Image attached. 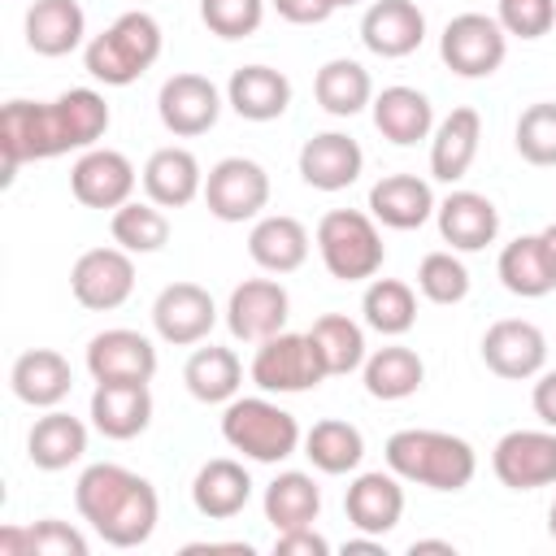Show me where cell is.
Masks as SVG:
<instances>
[{"label":"cell","mask_w":556,"mask_h":556,"mask_svg":"<svg viewBox=\"0 0 556 556\" xmlns=\"http://www.w3.org/2000/svg\"><path fill=\"white\" fill-rule=\"evenodd\" d=\"M556 22V0H500V26L517 39H539Z\"/></svg>","instance_id":"bcb514c9"},{"label":"cell","mask_w":556,"mask_h":556,"mask_svg":"<svg viewBox=\"0 0 556 556\" xmlns=\"http://www.w3.org/2000/svg\"><path fill=\"white\" fill-rule=\"evenodd\" d=\"M83 452H87V426H83L78 417L61 413V408H48V413L30 426V434H26V456H30V465H35V469H48V473L70 469Z\"/></svg>","instance_id":"1f68e13d"},{"label":"cell","mask_w":556,"mask_h":556,"mask_svg":"<svg viewBox=\"0 0 556 556\" xmlns=\"http://www.w3.org/2000/svg\"><path fill=\"white\" fill-rule=\"evenodd\" d=\"M491 469L513 491L552 486L556 482V430L552 426L547 430H508L491 452Z\"/></svg>","instance_id":"8fae6325"},{"label":"cell","mask_w":556,"mask_h":556,"mask_svg":"<svg viewBox=\"0 0 556 556\" xmlns=\"http://www.w3.org/2000/svg\"><path fill=\"white\" fill-rule=\"evenodd\" d=\"M361 165H365V152L352 135H339V130H321L313 139H304L300 148V178L313 187V191H343L361 178Z\"/></svg>","instance_id":"ac0fdd59"},{"label":"cell","mask_w":556,"mask_h":556,"mask_svg":"<svg viewBox=\"0 0 556 556\" xmlns=\"http://www.w3.org/2000/svg\"><path fill=\"white\" fill-rule=\"evenodd\" d=\"M421 552H443V556H452L456 547H452L447 539H413V543H408V556H421Z\"/></svg>","instance_id":"f5cc1de1"},{"label":"cell","mask_w":556,"mask_h":556,"mask_svg":"<svg viewBox=\"0 0 556 556\" xmlns=\"http://www.w3.org/2000/svg\"><path fill=\"white\" fill-rule=\"evenodd\" d=\"M434 191L417 174H387L369 187V217L391 230H417L434 213Z\"/></svg>","instance_id":"7402d4cb"},{"label":"cell","mask_w":556,"mask_h":556,"mask_svg":"<svg viewBox=\"0 0 556 556\" xmlns=\"http://www.w3.org/2000/svg\"><path fill=\"white\" fill-rule=\"evenodd\" d=\"M74 200L87 208H122L135 195V165L126 152L113 148H87L70 169Z\"/></svg>","instance_id":"9a60e30c"},{"label":"cell","mask_w":556,"mask_h":556,"mask_svg":"<svg viewBox=\"0 0 556 556\" xmlns=\"http://www.w3.org/2000/svg\"><path fill=\"white\" fill-rule=\"evenodd\" d=\"M348 521L356 534H391L404 517V486H400V473H382V469H369L361 473L352 486H348Z\"/></svg>","instance_id":"d6986e66"},{"label":"cell","mask_w":556,"mask_h":556,"mask_svg":"<svg viewBox=\"0 0 556 556\" xmlns=\"http://www.w3.org/2000/svg\"><path fill=\"white\" fill-rule=\"evenodd\" d=\"M361 39L374 56H408L426 39V17L413 0H374L361 17Z\"/></svg>","instance_id":"ffe728a7"},{"label":"cell","mask_w":556,"mask_h":556,"mask_svg":"<svg viewBox=\"0 0 556 556\" xmlns=\"http://www.w3.org/2000/svg\"><path fill=\"white\" fill-rule=\"evenodd\" d=\"M9 382H13V395L22 404H30V408H56L70 395V387H74V369H70V361L61 352L30 348V352H22L13 361Z\"/></svg>","instance_id":"484cf974"},{"label":"cell","mask_w":556,"mask_h":556,"mask_svg":"<svg viewBox=\"0 0 556 556\" xmlns=\"http://www.w3.org/2000/svg\"><path fill=\"white\" fill-rule=\"evenodd\" d=\"M304 456L321 469V473H352L365 456V434L352 421L326 417L304 434Z\"/></svg>","instance_id":"74e56055"},{"label":"cell","mask_w":556,"mask_h":556,"mask_svg":"<svg viewBox=\"0 0 556 556\" xmlns=\"http://www.w3.org/2000/svg\"><path fill=\"white\" fill-rule=\"evenodd\" d=\"M39 100H9L0 109V156H4V174L0 182L9 187L17 178V169L26 161H39V126H35Z\"/></svg>","instance_id":"ab89813d"},{"label":"cell","mask_w":556,"mask_h":556,"mask_svg":"<svg viewBox=\"0 0 556 556\" xmlns=\"http://www.w3.org/2000/svg\"><path fill=\"white\" fill-rule=\"evenodd\" d=\"M248 252L265 274H291L308 261V230H304V222H295L287 213H269L252 226Z\"/></svg>","instance_id":"f546056e"},{"label":"cell","mask_w":556,"mask_h":556,"mask_svg":"<svg viewBox=\"0 0 556 556\" xmlns=\"http://www.w3.org/2000/svg\"><path fill=\"white\" fill-rule=\"evenodd\" d=\"M87 374L96 382H152L156 374V348L139 330H100L87 343Z\"/></svg>","instance_id":"2e32d148"},{"label":"cell","mask_w":556,"mask_h":556,"mask_svg":"<svg viewBox=\"0 0 556 556\" xmlns=\"http://www.w3.org/2000/svg\"><path fill=\"white\" fill-rule=\"evenodd\" d=\"M74 504H78L83 521H91V530L109 547L148 543L156 530V517H161V500H156L152 482L130 473L126 465H109V460L87 465L78 473Z\"/></svg>","instance_id":"6da1fadb"},{"label":"cell","mask_w":556,"mask_h":556,"mask_svg":"<svg viewBox=\"0 0 556 556\" xmlns=\"http://www.w3.org/2000/svg\"><path fill=\"white\" fill-rule=\"evenodd\" d=\"M439 56L452 74L460 78H486L504 65L508 56V30L500 26V17L486 13H460L443 26L439 39Z\"/></svg>","instance_id":"ba28073f"},{"label":"cell","mask_w":556,"mask_h":556,"mask_svg":"<svg viewBox=\"0 0 556 556\" xmlns=\"http://www.w3.org/2000/svg\"><path fill=\"white\" fill-rule=\"evenodd\" d=\"M204 204L217 222H248L269 204V174L248 156H226L204 178Z\"/></svg>","instance_id":"9c48e42d"},{"label":"cell","mask_w":556,"mask_h":556,"mask_svg":"<svg viewBox=\"0 0 556 556\" xmlns=\"http://www.w3.org/2000/svg\"><path fill=\"white\" fill-rule=\"evenodd\" d=\"M252 500V478L239 460L230 456H213L200 465L195 482H191V504L200 508V517H213V521H230L248 508Z\"/></svg>","instance_id":"cb8c5ba5"},{"label":"cell","mask_w":556,"mask_h":556,"mask_svg":"<svg viewBox=\"0 0 556 556\" xmlns=\"http://www.w3.org/2000/svg\"><path fill=\"white\" fill-rule=\"evenodd\" d=\"M478 139H482V117L478 109H452L434 135H430V174L439 182H456L469 174L473 156H478Z\"/></svg>","instance_id":"4316f807"},{"label":"cell","mask_w":556,"mask_h":556,"mask_svg":"<svg viewBox=\"0 0 556 556\" xmlns=\"http://www.w3.org/2000/svg\"><path fill=\"white\" fill-rule=\"evenodd\" d=\"M365 391L374 400H408L421 378H426V365L413 348L404 343H391V348H378L374 356H365Z\"/></svg>","instance_id":"d590c367"},{"label":"cell","mask_w":556,"mask_h":556,"mask_svg":"<svg viewBox=\"0 0 556 556\" xmlns=\"http://www.w3.org/2000/svg\"><path fill=\"white\" fill-rule=\"evenodd\" d=\"M417 291L430 304H460L469 295V269L452 252H426L417 265Z\"/></svg>","instance_id":"7bdbcfd3"},{"label":"cell","mask_w":556,"mask_h":556,"mask_svg":"<svg viewBox=\"0 0 556 556\" xmlns=\"http://www.w3.org/2000/svg\"><path fill=\"white\" fill-rule=\"evenodd\" d=\"M317 513H321V491L308 473L287 469L265 486V521H274V530L313 526Z\"/></svg>","instance_id":"8d00e7d4"},{"label":"cell","mask_w":556,"mask_h":556,"mask_svg":"<svg viewBox=\"0 0 556 556\" xmlns=\"http://www.w3.org/2000/svg\"><path fill=\"white\" fill-rule=\"evenodd\" d=\"M482 361H486L491 374H500L508 382H521V378L543 374V365H547V339H543V330L534 321L504 317V321H495L482 334Z\"/></svg>","instance_id":"5bb4252c"},{"label":"cell","mask_w":556,"mask_h":556,"mask_svg":"<svg viewBox=\"0 0 556 556\" xmlns=\"http://www.w3.org/2000/svg\"><path fill=\"white\" fill-rule=\"evenodd\" d=\"M313 96L317 104L330 113V117H352L361 113L365 104H374V78L361 61H348V56H334L317 70L313 78Z\"/></svg>","instance_id":"e575fe53"},{"label":"cell","mask_w":556,"mask_h":556,"mask_svg":"<svg viewBox=\"0 0 556 556\" xmlns=\"http://www.w3.org/2000/svg\"><path fill=\"white\" fill-rule=\"evenodd\" d=\"M361 313H365V326L369 330H378V334H404L417 321V295L400 278H374L365 287Z\"/></svg>","instance_id":"60d3db41"},{"label":"cell","mask_w":556,"mask_h":556,"mask_svg":"<svg viewBox=\"0 0 556 556\" xmlns=\"http://www.w3.org/2000/svg\"><path fill=\"white\" fill-rule=\"evenodd\" d=\"M517 152L530 165H556V100H539L517 117Z\"/></svg>","instance_id":"ee69618b"},{"label":"cell","mask_w":556,"mask_h":556,"mask_svg":"<svg viewBox=\"0 0 556 556\" xmlns=\"http://www.w3.org/2000/svg\"><path fill=\"white\" fill-rule=\"evenodd\" d=\"M248 374L265 395H300V391H313L326 378V365H321L308 334L278 330L274 339H265L256 348Z\"/></svg>","instance_id":"52a82bcc"},{"label":"cell","mask_w":556,"mask_h":556,"mask_svg":"<svg viewBox=\"0 0 556 556\" xmlns=\"http://www.w3.org/2000/svg\"><path fill=\"white\" fill-rule=\"evenodd\" d=\"M343 4H361V0H334V9H343Z\"/></svg>","instance_id":"9f6ffc18"},{"label":"cell","mask_w":556,"mask_h":556,"mask_svg":"<svg viewBox=\"0 0 556 556\" xmlns=\"http://www.w3.org/2000/svg\"><path fill=\"white\" fill-rule=\"evenodd\" d=\"M156 113H161V122H165L169 135L195 139V135H204V130L217 126V117H222V91L204 74H174V78L161 83Z\"/></svg>","instance_id":"7c38bea8"},{"label":"cell","mask_w":556,"mask_h":556,"mask_svg":"<svg viewBox=\"0 0 556 556\" xmlns=\"http://www.w3.org/2000/svg\"><path fill=\"white\" fill-rule=\"evenodd\" d=\"M374 126L382 130V139L408 148L417 139H430L434 130V109L417 87H382L374 96Z\"/></svg>","instance_id":"4dcf8cb0"},{"label":"cell","mask_w":556,"mask_h":556,"mask_svg":"<svg viewBox=\"0 0 556 556\" xmlns=\"http://www.w3.org/2000/svg\"><path fill=\"white\" fill-rule=\"evenodd\" d=\"M156 56H161V22L152 13H143V9L122 13L83 52L87 74L100 78L104 87H130L143 70L156 65Z\"/></svg>","instance_id":"3957f363"},{"label":"cell","mask_w":556,"mask_h":556,"mask_svg":"<svg viewBox=\"0 0 556 556\" xmlns=\"http://www.w3.org/2000/svg\"><path fill=\"white\" fill-rule=\"evenodd\" d=\"M500 282L521 300H539V295L556 291V265H552V256L543 248V235H521V239L504 243Z\"/></svg>","instance_id":"d6a6232c"},{"label":"cell","mask_w":556,"mask_h":556,"mask_svg":"<svg viewBox=\"0 0 556 556\" xmlns=\"http://www.w3.org/2000/svg\"><path fill=\"white\" fill-rule=\"evenodd\" d=\"M87 13L78 0H35L26 9V48L39 56H65L83 43Z\"/></svg>","instance_id":"f1b7e54d"},{"label":"cell","mask_w":556,"mask_h":556,"mask_svg":"<svg viewBox=\"0 0 556 556\" xmlns=\"http://www.w3.org/2000/svg\"><path fill=\"white\" fill-rule=\"evenodd\" d=\"M30 556H87V539L56 517H43L30 526Z\"/></svg>","instance_id":"7dc6e473"},{"label":"cell","mask_w":556,"mask_h":556,"mask_svg":"<svg viewBox=\"0 0 556 556\" xmlns=\"http://www.w3.org/2000/svg\"><path fill=\"white\" fill-rule=\"evenodd\" d=\"M35 126H39V161L61 152H87L109 130V104L91 87H70L52 104H39Z\"/></svg>","instance_id":"8992f818"},{"label":"cell","mask_w":556,"mask_h":556,"mask_svg":"<svg viewBox=\"0 0 556 556\" xmlns=\"http://www.w3.org/2000/svg\"><path fill=\"white\" fill-rule=\"evenodd\" d=\"M70 291L83 308L109 313L122 308L135 291V261L126 248H91L70 269Z\"/></svg>","instance_id":"30bf717a"},{"label":"cell","mask_w":556,"mask_h":556,"mask_svg":"<svg viewBox=\"0 0 556 556\" xmlns=\"http://www.w3.org/2000/svg\"><path fill=\"white\" fill-rule=\"evenodd\" d=\"M152 421V391L148 382H96L91 391V426L104 439H135Z\"/></svg>","instance_id":"44dd1931"},{"label":"cell","mask_w":556,"mask_h":556,"mask_svg":"<svg viewBox=\"0 0 556 556\" xmlns=\"http://www.w3.org/2000/svg\"><path fill=\"white\" fill-rule=\"evenodd\" d=\"M222 439L248 460L278 465L300 447V421L265 395H235L222 413Z\"/></svg>","instance_id":"277c9868"},{"label":"cell","mask_w":556,"mask_h":556,"mask_svg":"<svg viewBox=\"0 0 556 556\" xmlns=\"http://www.w3.org/2000/svg\"><path fill=\"white\" fill-rule=\"evenodd\" d=\"M317 252H321V265L330 269V278H339V282L374 278L387 256L374 217L361 208H330L317 222Z\"/></svg>","instance_id":"5b68a950"},{"label":"cell","mask_w":556,"mask_h":556,"mask_svg":"<svg viewBox=\"0 0 556 556\" xmlns=\"http://www.w3.org/2000/svg\"><path fill=\"white\" fill-rule=\"evenodd\" d=\"M113 243L126 252H161L169 243V217L161 213V204H143V200H126L122 208H113Z\"/></svg>","instance_id":"b9f144b4"},{"label":"cell","mask_w":556,"mask_h":556,"mask_svg":"<svg viewBox=\"0 0 556 556\" xmlns=\"http://www.w3.org/2000/svg\"><path fill=\"white\" fill-rule=\"evenodd\" d=\"M278 9V17L295 22V26H317L334 13V0H269Z\"/></svg>","instance_id":"681fc988"},{"label":"cell","mask_w":556,"mask_h":556,"mask_svg":"<svg viewBox=\"0 0 556 556\" xmlns=\"http://www.w3.org/2000/svg\"><path fill=\"white\" fill-rule=\"evenodd\" d=\"M217 321V304L200 282H169L152 304V326L165 343L191 348L200 343Z\"/></svg>","instance_id":"e0dca14e"},{"label":"cell","mask_w":556,"mask_h":556,"mask_svg":"<svg viewBox=\"0 0 556 556\" xmlns=\"http://www.w3.org/2000/svg\"><path fill=\"white\" fill-rule=\"evenodd\" d=\"M434 217H439L443 243H452L456 252H482L500 235V213L482 191H452L434 208Z\"/></svg>","instance_id":"603a6c76"},{"label":"cell","mask_w":556,"mask_h":556,"mask_svg":"<svg viewBox=\"0 0 556 556\" xmlns=\"http://www.w3.org/2000/svg\"><path fill=\"white\" fill-rule=\"evenodd\" d=\"M274 552H278V556H326L330 543H326L313 526H295V530H278Z\"/></svg>","instance_id":"c3c4849f"},{"label":"cell","mask_w":556,"mask_h":556,"mask_svg":"<svg viewBox=\"0 0 556 556\" xmlns=\"http://www.w3.org/2000/svg\"><path fill=\"white\" fill-rule=\"evenodd\" d=\"M287 317H291V300H287L282 282H274V278H248V282H239L230 291L226 326L243 343L274 339L278 330H287Z\"/></svg>","instance_id":"4fadbf2b"},{"label":"cell","mask_w":556,"mask_h":556,"mask_svg":"<svg viewBox=\"0 0 556 556\" xmlns=\"http://www.w3.org/2000/svg\"><path fill=\"white\" fill-rule=\"evenodd\" d=\"M0 556H30V526H4L0 530Z\"/></svg>","instance_id":"816d5d0a"},{"label":"cell","mask_w":556,"mask_h":556,"mask_svg":"<svg viewBox=\"0 0 556 556\" xmlns=\"http://www.w3.org/2000/svg\"><path fill=\"white\" fill-rule=\"evenodd\" d=\"M530 404H534L539 421L556 430V369L539 374V382H534V395H530Z\"/></svg>","instance_id":"f907efd6"},{"label":"cell","mask_w":556,"mask_h":556,"mask_svg":"<svg viewBox=\"0 0 556 556\" xmlns=\"http://www.w3.org/2000/svg\"><path fill=\"white\" fill-rule=\"evenodd\" d=\"M308 339H313V348H317V356L326 365V378L352 374V369L365 365V330L352 317H343V313L317 317L313 330H308Z\"/></svg>","instance_id":"f35d334b"},{"label":"cell","mask_w":556,"mask_h":556,"mask_svg":"<svg viewBox=\"0 0 556 556\" xmlns=\"http://www.w3.org/2000/svg\"><path fill=\"white\" fill-rule=\"evenodd\" d=\"M539 235H543V248H547V256H552V265H556V222H552V226H543Z\"/></svg>","instance_id":"db71d44e"},{"label":"cell","mask_w":556,"mask_h":556,"mask_svg":"<svg viewBox=\"0 0 556 556\" xmlns=\"http://www.w3.org/2000/svg\"><path fill=\"white\" fill-rule=\"evenodd\" d=\"M226 104L243 117V122H274L287 113L291 104V83L282 70L274 65H243L230 74L226 83Z\"/></svg>","instance_id":"d4e9b609"},{"label":"cell","mask_w":556,"mask_h":556,"mask_svg":"<svg viewBox=\"0 0 556 556\" xmlns=\"http://www.w3.org/2000/svg\"><path fill=\"white\" fill-rule=\"evenodd\" d=\"M182 382L200 404H230L239 395V387H243V365H239V356L230 348L208 343V348H195L187 356Z\"/></svg>","instance_id":"836d02e7"},{"label":"cell","mask_w":556,"mask_h":556,"mask_svg":"<svg viewBox=\"0 0 556 556\" xmlns=\"http://www.w3.org/2000/svg\"><path fill=\"white\" fill-rule=\"evenodd\" d=\"M547 534L556 539V500H552V508H547Z\"/></svg>","instance_id":"11a10c76"},{"label":"cell","mask_w":556,"mask_h":556,"mask_svg":"<svg viewBox=\"0 0 556 556\" xmlns=\"http://www.w3.org/2000/svg\"><path fill=\"white\" fill-rule=\"evenodd\" d=\"M143 191L152 204L161 208H182L191 204L195 195H204V174H200V161L187 152V148H156L143 165Z\"/></svg>","instance_id":"83f0119b"},{"label":"cell","mask_w":556,"mask_h":556,"mask_svg":"<svg viewBox=\"0 0 556 556\" xmlns=\"http://www.w3.org/2000/svg\"><path fill=\"white\" fill-rule=\"evenodd\" d=\"M200 17L217 39H248L265 22V0H200Z\"/></svg>","instance_id":"f6af8a7d"},{"label":"cell","mask_w":556,"mask_h":556,"mask_svg":"<svg viewBox=\"0 0 556 556\" xmlns=\"http://www.w3.org/2000/svg\"><path fill=\"white\" fill-rule=\"evenodd\" d=\"M387 469L430 491H460L478 473V456L460 434L447 430H395L382 447Z\"/></svg>","instance_id":"7a4b0ae2"}]
</instances>
